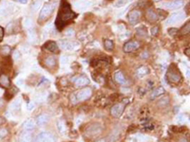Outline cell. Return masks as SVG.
Returning <instances> with one entry per match:
<instances>
[{"label": "cell", "mask_w": 190, "mask_h": 142, "mask_svg": "<svg viewBox=\"0 0 190 142\" xmlns=\"http://www.w3.org/2000/svg\"><path fill=\"white\" fill-rule=\"evenodd\" d=\"M129 1H130V0H118L117 3L115 4V6L116 7H122V6L126 5Z\"/></svg>", "instance_id": "30"}, {"label": "cell", "mask_w": 190, "mask_h": 142, "mask_svg": "<svg viewBox=\"0 0 190 142\" xmlns=\"http://www.w3.org/2000/svg\"><path fill=\"white\" fill-rule=\"evenodd\" d=\"M40 7V2H35L33 5H32V9L33 10H38Z\"/></svg>", "instance_id": "39"}, {"label": "cell", "mask_w": 190, "mask_h": 142, "mask_svg": "<svg viewBox=\"0 0 190 142\" xmlns=\"http://www.w3.org/2000/svg\"><path fill=\"white\" fill-rule=\"evenodd\" d=\"M6 15V10H3V9H0V19L3 18V17Z\"/></svg>", "instance_id": "37"}, {"label": "cell", "mask_w": 190, "mask_h": 142, "mask_svg": "<svg viewBox=\"0 0 190 142\" xmlns=\"http://www.w3.org/2000/svg\"><path fill=\"white\" fill-rule=\"evenodd\" d=\"M178 32H179V30H178L177 29H170V30H168V33H169L170 35H172V36H174V35H176Z\"/></svg>", "instance_id": "35"}, {"label": "cell", "mask_w": 190, "mask_h": 142, "mask_svg": "<svg viewBox=\"0 0 190 142\" xmlns=\"http://www.w3.org/2000/svg\"><path fill=\"white\" fill-rule=\"evenodd\" d=\"M44 64H45L48 67H49V68L54 67L55 65H56V60H55V58L53 57V56H49V57H47V58L44 60Z\"/></svg>", "instance_id": "21"}, {"label": "cell", "mask_w": 190, "mask_h": 142, "mask_svg": "<svg viewBox=\"0 0 190 142\" xmlns=\"http://www.w3.org/2000/svg\"><path fill=\"white\" fill-rule=\"evenodd\" d=\"M57 128H58L59 132L61 133V134H65V132H66V126H65V123L63 121H58L57 122Z\"/></svg>", "instance_id": "29"}, {"label": "cell", "mask_w": 190, "mask_h": 142, "mask_svg": "<svg viewBox=\"0 0 190 142\" xmlns=\"http://www.w3.org/2000/svg\"><path fill=\"white\" fill-rule=\"evenodd\" d=\"M8 134V132L5 128H2V129H0V139H2L4 138Z\"/></svg>", "instance_id": "33"}, {"label": "cell", "mask_w": 190, "mask_h": 142, "mask_svg": "<svg viewBox=\"0 0 190 142\" xmlns=\"http://www.w3.org/2000/svg\"><path fill=\"white\" fill-rule=\"evenodd\" d=\"M189 29H190V27H189V21L183 27L182 29H181V30L178 32L180 34H182V35H187L189 33Z\"/></svg>", "instance_id": "27"}, {"label": "cell", "mask_w": 190, "mask_h": 142, "mask_svg": "<svg viewBox=\"0 0 190 142\" xmlns=\"http://www.w3.org/2000/svg\"><path fill=\"white\" fill-rule=\"evenodd\" d=\"M141 12L140 11H137V10H134V11H131L130 12L128 13L127 15V19H128V22L130 23L131 25H135L139 22L140 18H141Z\"/></svg>", "instance_id": "8"}, {"label": "cell", "mask_w": 190, "mask_h": 142, "mask_svg": "<svg viewBox=\"0 0 190 142\" xmlns=\"http://www.w3.org/2000/svg\"><path fill=\"white\" fill-rule=\"evenodd\" d=\"M185 54H187V56H189V48H187V50H185Z\"/></svg>", "instance_id": "43"}, {"label": "cell", "mask_w": 190, "mask_h": 142, "mask_svg": "<svg viewBox=\"0 0 190 142\" xmlns=\"http://www.w3.org/2000/svg\"><path fill=\"white\" fill-rule=\"evenodd\" d=\"M73 83H75L76 86H84L89 84L90 81L87 77L85 76H79V77H75L73 78Z\"/></svg>", "instance_id": "12"}, {"label": "cell", "mask_w": 190, "mask_h": 142, "mask_svg": "<svg viewBox=\"0 0 190 142\" xmlns=\"http://www.w3.org/2000/svg\"><path fill=\"white\" fill-rule=\"evenodd\" d=\"M183 5H184L183 0H173V1L167 3L166 7L167 9H171V10H177V9H180Z\"/></svg>", "instance_id": "14"}, {"label": "cell", "mask_w": 190, "mask_h": 142, "mask_svg": "<svg viewBox=\"0 0 190 142\" xmlns=\"http://www.w3.org/2000/svg\"><path fill=\"white\" fill-rule=\"evenodd\" d=\"M158 30H159V28H158V27H154V28L151 30L152 35H154V36H155V35H156V34L158 33Z\"/></svg>", "instance_id": "36"}, {"label": "cell", "mask_w": 190, "mask_h": 142, "mask_svg": "<svg viewBox=\"0 0 190 142\" xmlns=\"http://www.w3.org/2000/svg\"><path fill=\"white\" fill-rule=\"evenodd\" d=\"M185 17V14H184V12H175V13H172L168 18H167V20H166V25H168V26H172V25H174V24H176V23H178V22H180L181 20H182L183 18Z\"/></svg>", "instance_id": "6"}, {"label": "cell", "mask_w": 190, "mask_h": 142, "mask_svg": "<svg viewBox=\"0 0 190 142\" xmlns=\"http://www.w3.org/2000/svg\"><path fill=\"white\" fill-rule=\"evenodd\" d=\"M54 9H55V5L54 4H53V3H46L44 6H43L42 10L40 12L38 22L39 23H43V22H45L46 20H48L49 17L53 14Z\"/></svg>", "instance_id": "2"}, {"label": "cell", "mask_w": 190, "mask_h": 142, "mask_svg": "<svg viewBox=\"0 0 190 142\" xmlns=\"http://www.w3.org/2000/svg\"><path fill=\"white\" fill-rule=\"evenodd\" d=\"M104 45H105V48L108 49V50H112L113 49V48H114V44H113V42H112L111 40H106L105 41V43H104Z\"/></svg>", "instance_id": "28"}, {"label": "cell", "mask_w": 190, "mask_h": 142, "mask_svg": "<svg viewBox=\"0 0 190 142\" xmlns=\"http://www.w3.org/2000/svg\"><path fill=\"white\" fill-rule=\"evenodd\" d=\"M3 37H4V30H3V28L0 27V42L2 41Z\"/></svg>", "instance_id": "38"}, {"label": "cell", "mask_w": 190, "mask_h": 142, "mask_svg": "<svg viewBox=\"0 0 190 142\" xmlns=\"http://www.w3.org/2000/svg\"><path fill=\"white\" fill-rule=\"evenodd\" d=\"M97 142H105V141H104V140H100V141H97Z\"/></svg>", "instance_id": "45"}, {"label": "cell", "mask_w": 190, "mask_h": 142, "mask_svg": "<svg viewBox=\"0 0 190 142\" xmlns=\"http://www.w3.org/2000/svg\"><path fill=\"white\" fill-rule=\"evenodd\" d=\"M166 80L169 83H172V84H177L182 81V76H181L176 66H170V68L168 69L166 73Z\"/></svg>", "instance_id": "3"}, {"label": "cell", "mask_w": 190, "mask_h": 142, "mask_svg": "<svg viewBox=\"0 0 190 142\" xmlns=\"http://www.w3.org/2000/svg\"><path fill=\"white\" fill-rule=\"evenodd\" d=\"M11 53V48L9 46L0 47V55L1 56H8Z\"/></svg>", "instance_id": "23"}, {"label": "cell", "mask_w": 190, "mask_h": 142, "mask_svg": "<svg viewBox=\"0 0 190 142\" xmlns=\"http://www.w3.org/2000/svg\"><path fill=\"white\" fill-rule=\"evenodd\" d=\"M32 107H33V105H32L31 103H30V104H29V106H28L29 110H30V111H31V110H32Z\"/></svg>", "instance_id": "42"}, {"label": "cell", "mask_w": 190, "mask_h": 142, "mask_svg": "<svg viewBox=\"0 0 190 142\" xmlns=\"http://www.w3.org/2000/svg\"><path fill=\"white\" fill-rule=\"evenodd\" d=\"M186 119V117L185 116V115H180V116H178L177 118V121L179 123H184Z\"/></svg>", "instance_id": "32"}, {"label": "cell", "mask_w": 190, "mask_h": 142, "mask_svg": "<svg viewBox=\"0 0 190 142\" xmlns=\"http://www.w3.org/2000/svg\"><path fill=\"white\" fill-rule=\"evenodd\" d=\"M148 4V0H140V2H139V6L141 8H144Z\"/></svg>", "instance_id": "34"}, {"label": "cell", "mask_w": 190, "mask_h": 142, "mask_svg": "<svg viewBox=\"0 0 190 142\" xmlns=\"http://www.w3.org/2000/svg\"><path fill=\"white\" fill-rule=\"evenodd\" d=\"M17 2H19V3H21V4H26V3H28V1L29 0H16Z\"/></svg>", "instance_id": "41"}, {"label": "cell", "mask_w": 190, "mask_h": 142, "mask_svg": "<svg viewBox=\"0 0 190 142\" xmlns=\"http://www.w3.org/2000/svg\"><path fill=\"white\" fill-rule=\"evenodd\" d=\"M34 142H55V140L49 133H41L36 137Z\"/></svg>", "instance_id": "10"}, {"label": "cell", "mask_w": 190, "mask_h": 142, "mask_svg": "<svg viewBox=\"0 0 190 142\" xmlns=\"http://www.w3.org/2000/svg\"><path fill=\"white\" fill-rule=\"evenodd\" d=\"M92 95V91L90 87H86V88H83L81 89L78 93L76 94V99L77 101H86L90 99Z\"/></svg>", "instance_id": "5"}, {"label": "cell", "mask_w": 190, "mask_h": 142, "mask_svg": "<svg viewBox=\"0 0 190 142\" xmlns=\"http://www.w3.org/2000/svg\"><path fill=\"white\" fill-rule=\"evenodd\" d=\"M180 142H188V141H187L186 139L183 138V139H181V140H180Z\"/></svg>", "instance_id": "44"}, {"label": "cell", "mask_w": 190, "mask_h": 142, "mask_svg": "<svg viewBox=\"0 0 190 142\" xmlns=\"http://www.w3.org/2000/svg\"><path fill=\"white\" fill-rule=\"evenodd\" d=\"M49 120V117L47 116V115H41V116H39L37 118V123L38 125H44V124H46Z\"/></svg>", "instance_id": "25"}, {"label": "cell", "mask_w": 190, "mask_h": 142, "mask_svg": "<svg viewBox=\"0 0 190 142\" xmlns=\"http://www.w3.org/2000/svg\"><path fill=\"white\" fill-rule=\"evenodd\" d=\"M73 34H74V31H73L72 30H67V32H66V35H67V36H72Z\"/></svg>", "instance_id": "40"}, {"label": "cell", "mask_w": 190, "mask_h": 142, "mask_svg": "<svg viewBox=\"0 0 190 142\" xmlns=\"http://www.w3.org/2000/svg\"><path fill=\"white\" fill-rule=\"evenodd\" d=\"M0 85L2 87H5V88H9L11 86V82H10V79L9 77L5 74H2L0 75Z\"/></svg>", "instance_id": "19"}, {"label": "cell", "mask_w": 190, "mask_h": 142, "mask_svg": "<svg viewBox=\"0 0 190 142\" xmlns=\"http://www.w3.org/2000/svg\"><path fill=\"white\" fill-rule=\"evenodd\" d=\"M75 17L74 12L71 11V6L67 2V0H62L61 6H60L57 19H56V27L59 30H62L65 25L68 24L73 20Z\"/></svg>", "instance_id": "1"}, {"label": "cell", "mask_w": 190, "mask_h": 142, "mask_svg": "<svg viewBox=\"0 0 190 142\" xmlns=\"http://www.w3.org/2000/svg\"><path fill=\"white\" fill-rule=\"evenodd\" d=\"M43 48L49 52H55L58 49V46L54 41H48L45 45L43 46Z\"/></svg>", "instance_id": "13"}, {"label": "cell", "mask_w": 190, "mask_h": 142, "mask_svg": "<svg viewBox=\"0 0 190 142\" xmlns=\"http://www.w3.org/2000/svg\"><path fill=\"white\" fill-rule=\"evenodd\" d=\"M146 33H148V30H146L144 27H142V28H139L137 30V35L141 38H144L146 36Z\"/></svg>", "instance_id": "26"}, {"label": "cell", "mask_w": 190, "mask_h": 142, "mask_svg": "<svg viewBox=\"0 0 190 142\" xmlns=\"http://www.w3.org/2000/svg\"><path fill=\"white\" fill-rule=\"evenodd\" d=\"M32 140V136L30 132H24L20 135L19 137V142H31Z\"/></svg>", "instance_id": "20"}, {"label": "cell", "mask_w": 190, "mask_h": 142, "mask_svg": "<svg viewBox=\"0 0 190 142\" xmlns=\"http://www.w3.org/2000/svg\"><path fill=\"white\" fill-rule=\"evenodd\" d=\"M24 25H25V27L26 28H31V26H32V21L30 19V18H27V19H25V21H24Z\"/></svg>", "instance_id": "31"}, {"label": "cell", "mask_w": 190, "mask_h": 142, "mask_svg": "<svg viewBox=\"0 0 190 142\" xmlns=\"http://www.w3.org/2000/svg\"><path fill=\"white\" fill-rule=\"evenodd\" d=\"M11 108H12L13 111H19L20 108H21V101L18 100V99L15 100V101L12 103Z\"/></svg>", "instance_id": "24"}, {"label": "cell", "mask_w": 190, "mask_h": 142, "mask_svg": "<svg viewBox=\"0 0 190 142\" xmlns=\"http://www.w3.org/2000/svg\"><path fill=\"white\" fill-rule=\"evenodd\" d=\"M146 19H148L149 22H156L158 21L160 18H159V15L157 13V12H155L153 9H148V11H146Z\"/></svg>", "instance_id": "11"}, {"label": "cell", "mask_w": 190, "mask_h": 142, "mask_svg": "<svg viewBox=\"0 0 190 142\" xmlns=\"http://www.w3.org/2000/svg\"><path fill=\"white\" fill-rule=\"evenodd\" d=\"M103 131V127L98 123L91 124L90 126H89L86 130V136L89 137H95L99 136Z\"/></svg>", "instance_id": "4"}, {"label": "cell", "mask_w": 190, "mask_h": 142, "mask_svg": "<svg viewBox=\"0 0 190 142\" xmlns=\"http://www.w3.org/2000/svg\"><path fill=\"white\" fill-rule=\"evenodd\" d=\"M125 109V105L122 103H116L115 105L112 106V108L110 110V114L112 117L114 118H119L122 116V114Z\"/></svg>", "instance_id": "7"}, {"label": "cell", "mask_w": 190, "mask_h": 142, "mask_svg": "<svg viewBox=\"0 0 190 142\" xmlns=\"http://www.w3.org/2000/svg\"><path fill=\"white\" fill-rule=\"evenodd\" d=\"M34 127H35V121H34V119H27L24 124H23V128L25 131H27V132H31L34 129Z\"/></svg>", "instance_id": "16"}, {"label": "cell", "mask_w": 190, "mask_h": 142, "mask_svg": "<svg viewBox=\"0 0 190 142\" xmlns=\"http://www.w3.org/2000/svg\"><path fill=\"white\" fill-rule=\"evenodd\" d=\"M148 72H149V70H148V67H146V66H142L140 68H138V70H137V76H138V78H143V77L148 75Z\"/></svg>", "instance_id": "22"}, {"label": "cell", "mask_w": 190, "mask_h": 142, "mask_svg": "<svg viewBox=\"0 0 190 142\" xmlns=\"http://www.w3.org/2000/svg\"><path fill=\"white\" fill-rule=\"evenodd\" d=\"M165 93H166L165 88L162 87V86H160V87L156 88V89H154V90L152 91V93L150 94V99H151V100H154V99H156V98H158V97L163 95Z\"/></svg>", "instance_id": "17"}, {"label": "cell", "mask_w": 190, "mask_h": 142, "mask_svg": "<svg viewBox=\"0 0 190 142\" xmlns=\"http://www.w3.org/2000/svg\"><path fill=\"white\" fill-rule=\"evenodd\" d=\"M114 79H115V82L119 84L124 85L126 83V80L124 74L121 72V71H117V72L114 74Z\"/></svg>", "instance_id": "18"}, {"label": "cell", "mask_w": 190, "mask_h": 142, "mask_svg": "<svg viewBox=\"0 0 190 142\" xmlns=\"http://www.w3.org/2000/svg\"><path fill=\"white\" fill-rule=\"evenodd\" d=\"M59 46L64 50H72V49H75L77 48L76 44L71 43V42H65V41H62L61 43L59 44Z\"/></svg>", "instance_id": "15"}, {"label": "cell", "mask_w": 190, "mask_h": 142, "mask_svg": "<svg viewBox=\"0 0 190 142\" xmlns=\"http://www.w3.org/2000/svg\"><path fill=\"white\" fill-rule=\"evenodd\" d=\"M155 2H158V1H160V0H154Z\"/></svg>", "instance_id": "46"}, {"label": "cell", "mask_w": 190, "mask_h": 142, "mask_svg": "<svg viewBox=\"0 0 190 142\" xmlns=\"http://www.w3.org/2000/svg\"><path fill=\"white\" fill-rule=\"evenodd\" d=\"M139 47H140V45H139V43H138V42H136V41H128L124 45L123 49L126 53H130V52L136 51L138 48H139Z\"/></svg>", "instance_id": "9"}]
</instances>
